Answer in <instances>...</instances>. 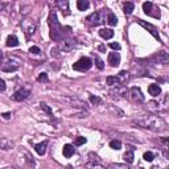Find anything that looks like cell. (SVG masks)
<instances>
[{"instance_id":"6da1fadb","label":"cell","mask_w":169,"mask_h":169,"mask_svg":"<svg viewBox=\"0 0 169 169\" xmlns=\"http://www.w3.org/2000/svg\"><path fill=\"white\" fill-rule=\"evenodd\" d=\"M134 124L140 127V128H146L153 132H162L166 131L168 124L162 120L160 116H155V115H144L140 116L139 119L134 120Z\"/></svg>"},{"instance_id":"7a4b0ae2","label":"cell","mask_w":169,"mask_h":169,"mask_svg":"<svg viewBox=\"0 0 169 169\" xmlns=\"http://www.w3.org/2000/svg\"><path fill=\"white\" fill-rule=\"evenodd\" d=\"M49 28H50V38L53 41H61L65 36V32H64V27L59 24L58 19H57V15L56 12L52 11L49 13Z\"/></svg>"},{"instance_id":"3957f363","label":"cell","mask_w":169,"mask_h":169,"mask_svg":"<svg viewBox=\"0 0 169 169\" xmlns=\"http://www.w3.org/2000/svg\"><path fill=\"white\" fill-rule=\"evenodd\" d=\"M106 11L107 9H102L98 12H94L90 16L86 17V21L90 25H100V24L106 23Z\"/></svg>"},{"instance_id":"277c9868","label":"cell","mask_w":169,"mask_h":169,"mask_svg":"<svg viewBox=\"0 0 169 169\" xmlns=\"http://www.w3.org/2000/svg\"><path fill=\"white\" fill-rule=\"evenodd\" d=\"M21 28L24 31V34H25L27 40H29L33 36V33L36 32V28H37V25H36V23L33 20H24L21 21Z\"/></svg>"},{"instance_id":"5b68a950","label":"cell","mask_w":169,"mask_h":169,"mask_svg":"<svg viewBox=\"0 0 169 169\" xmlns=\"http://www.w3.org/2000/svg\"><path fill=\"white\" fill-rule=\"evenodd\" d=\"M20 68V61L15 57H9L5 64L2 65V70L3 71H7V73H12V71H16L17 69Z\"/></svg>"},{"instance_id":"8992f818","label":"cell","mask_w":169,"mask_h":169,"mask_svg":"<svg viewBox=\"0 0 169 169\" xmlns=\"http://www.w3.org/2000/svg\"><path fill=\"white\" fill-rule=\"evenodd\" d=\"M91 66H93L91 59H90L89 57H82L73 65V69L77 70V71H87Z\"/></svg>"},{"instance_id":"52a82bcc","label":"cell","mask_w":169,"mask_h":169,"mask_svg":"<svg viewBox=\"0 0 169 169\" xmlns=\"http://www.w3.org/2000/svg\"><path fill=\"white\" fill-rule=\"evenodd\" d=\"M89 161L86 164V169H107L103 164H102V161L99 160V157L96 155H94L93 152L89 153Z\"/></svg>"},{"instance_id":"ba28073f","label":"cell","mask_w":169,"mask_h":169,"mask_svg":"<svg viewBox=\"0 0 169 169\" xmlns=\"http://www.w3.org/2000/svg\"><path fill=\"white\" fill-rule=\"evenodd\" d=\"M74 48V40L70 37V36H64V38L59 41V49L64 52H69Z\"/></svg>"},{"instance_id":"9c48e42d","label":"cell","mask_w":169,"mask_h":169,"mask_svg":"<svg viewBox=\"0 0 169 169\" xmlns=\"http://www.w3.org/2000/svg\"><path fill=\"white\" fill-rule=\"evenodd\" d=\"M130 95H131V99L135 102V103H144V95L141 93V90L134 86V87H131L130 90Z\"/></svg>"},{"instance_id":"30bf717a","label":"cell","mask_w":169,"mask_h":169,"mask_svg":"<svg viewBox=\"0 0 169 169\" xmlns=\"http://www.w3.org/2000/svg\"><path fill=\"white\" fill-rule=\"evenodd\" d=\"M31 95V90L29 89H20V90H17V91L12 95V100H16V102H23V100H25L28 96Z\"/></svg>"},{"instance_id":"8fae6325","label":"cell","mask_w":169,"mask_h":169,"mask_svg":"<svg viewBox=\"0 0 169 169\" xmlns=\"http://www.w3.org/2000/svg\"><path fill=\"white\" fill-rule=\"evenodd\" d=\"M110 94L112 96H120V98H124L127 96V89L124 84H118V86H114L110 90Z\"/></svg>"},{"instance_id":"7c38bea8","label":"cell","mask_w":169,"mask_h":169,"mask_svg":"<svg viewBox=\"0 0 169 169\" xmlns=\"http://www.w3.org/2000/svg\"><path fill=\"white\" fill-rule=\"evenodd\" d=\"M64 100L65 102H68V103L71 106V107H78V108H81V110H86V103L84 102H82V100H79V99H77V98H64Z\"/></svg>"},{"instance_id":"4fadbf2b","label":"cell","mask_w":169,"mask_h":169,"mask_svg":"<svg viewBox=\"0 0 169 169\" xmlns=\"http://www.w3.org/2000/svg\"><path fill=\"white\" fill-rule=\"evenodd\" d=\"M15 146H16L15 141L11 140L8 137H3L2 140H0V149H3V151H11L15 148Z\"/></svg>"},{"instance_id":"5bb4252c","label":"cell","mask_w":169,"mask_h":169,"mask_svg":"<svg viewBox=\"0 0 169 169\" xmlns=\"http://www.w3.org/2000/svg\"><path fill=\"white\" fill-rule=\"evenodd\" d=\"M107 59H108V64H110L112 68H116V66L120 64V54L116 53V52L110 53V54H108V57H107Z\"/></svg>"},{"instance_id":"9a60e30c","label":"cell","mask_w":169,"mask_h":169,"mask_svg":"<svg viewBox=\"0 0 169 169\" xmlns=\"http://www.w3.org/2000/svg\"><path fill=\"white\" fill-rule=\"evenodd\" d=\"M153 61H156V64H168L169 62V56L166 52H160L152 58Z\"/></svg>"},{"instance_id":"2e32d148","label":"cell","mask_w":169,"mask_h":169,"mask_svg":"<svg viewBox=\"0 0 169 169\" xmlns=\"http://www.w3.org/2000/svg\"><path fill=\"white\" fill-rule=\"evenodd\" d=\"M137 23L140 24L141 27H144L146 29H148V31H149L151 33H152V34L155 36V38H157V40L160 41V36H159V33H157V29H156L153 25H151V24H147L146 21H143V20H137Z\"/></svg>"},{"instance_id":"e0dca14e","label":"cell","mask_w":169,"mask_h":169,"mask_svg":"<svg viewBox=\"0 0 169 169\" xmlns=\"http://www.w3.org/2000/svg\"><path fill=\"white\" fill-rule=\"evenodd\" d=\"M57 7L62 11V13L65 16H68L70 13V9H69V2L68 0H58L57 2Z\"/></svg>"},{"instance_id":"ac0fdd59","label":"cell","mask_w":169,"mask_h":169,"mask_svg":"<svg viewBox=\"0 0 169 169\" xmlns=\"http://www.w3.org/2000/svg\"><path fill=\"white\" fill-rule=\"evenodd\" d=\"M148 93L152 96H159L161 94V89H160L159 84L152 83V84H149V86H148Z\"/></svg>"},{"instance_id":"d6986e66","label":"cell","mask_w":169,"mask_h":169,"mask_svg":"<svg viewBox=\"0 0 169 169\" xmlns=\"http://www.w3.org/2000/svg\"><path fill=\"white\" fill-rule=\"evenodd\" d=\"M62 152H64V156L65 157H71V156L74 155V152H75V149H74V147L71 146V144H65L64 146V149H62Z\"/></svg>"},{"instance_id":"ffe728a7","label":"cell","mask_w":169,"mask_h":169,"mask_svg":"<svg viewBox=\"0 0 169 169\" xmlns=\"http://www.w3.org/2000/svg\"><path fill=\"white\" fill-rule=\"evenodd\" d=\"M46 147H48V141H42V143H38V144H36L34 146V149H36V152H37L40 156L42 155H45L46 152Z\"/></svg>"},{"instance_id":"44dd1931","label":"cell","mask_w":169,"mask_h":169,"mask_svg":"<svg viewBox=\"0 0 169 169\" xmlns=\"http://www.w3.org/2000/svg\"><path fill=\"white\" fill-rule=\"evenodd\" d=\"M99 36L102 38H105V40H110L114 37V31L112 29H100L99 31Z\"/></svg>"},{"instance_id":"7402d4cb","label":"cell","mask_w":169,"mask_h":169,"mask_svg":"<svg viewBox=\"0 0 169 169\" xmlns=\"http://www.w3.org/2000/svg\"><path fill=\"white\" fill-rule=\"evenodd\" d=\"M17 45H19V38H17L15 34L8 36V38H7V46L13 48V46H17Z\"/></svg>"},{"instance_id":"603a6c76","label":"cell","mask_w":169,"mask_h":169,"mask_svg":"<svg viewBox=\"0 0 169 169\" xmlns=\"http://www.w3.org/2000/svg\"><path fill=\"white\" fill-rule=\"evenodd\" d=\"M106 82H107L108 86H111V87L118 86V84H122V83H120V81H119V78H118V77H107Z\"/></svg>"},{"instance_id":"cb8c5ba5","label":"cell","mask_w":169,"mask_h":169,"mask_svg":"<svg viewBox=\"0 0 169 169\" xmlns=\"http://www.w3.org/2000/svg\"><path fill=\"white\" fill-rule=\"evenodd\" d=\"M143 9H144V12H146L147 15L153 16V12H152V9H153V3H151V2H146V3L143 4Z\"/></svg>"},{"instance_id":"d4e9b609","label":"cell","mask_w":169,"mask_h":169,"mask_svg":"<svg viewBox=\"0 0 169 169\" xmlns=\"http://www.w3.org/2000/svg\"><path fill=\"white\" fill-rule=\"evenodd\" d=\"M77 7L79 11H86L89 7H90V3L87 0H78L77 2Z\"/></svg>"},{"instance_id":"484cf974","label":"cell","mask_w":169,"mask_h":169,"mask_svg":"<svg viewBox=\"0 0 169 169\" xmlns=\"http://www.w3.org/2000/svg\"><path fill=\"white\" fill-rule=\"evenodd\" d=\"M123 159L125 160V162H128V164H132V162H134V159H135L134 152H132V151H127V152L123 155Z\"/></svg>"},{"instance_id":"4316f807","label":"cell","mask_w":169,"mask_h":169,"mask_svg":"<svg viewBox=\"0 0 169 169\" xmlns=\"http://www.w3.org/2000/svg\"><path fill=\"white\" fill-rule=\"evenodd\" d=\"M108 24H110L111 27H115L116 24H118V17L114 15V13H108V16H107V20H106Z\"/></svg>"},{"instance_id":"83f0119b","label":"cell","mask_w":169,"mask_h":169,"mask_svg":"<svg viewBox=\"0 0 169 169\" xmlns=\"http://www.w3.org/2000/svg\"><path fill=\"white\" fill-rule=\"evenodd\" d=\"M107 169H134V168L128 166L127 164H110Z\"/></svg>"},{"instance_id":"f1b7e54d","label":"cell","mask_w":169,"mask_h":169,"mask_svg":"<svg viewBox=\"0 0 169 169\" xmlns=\"http://www.w3.org/2000/svg\"><path fill=\"white\" fill-rule=\"evenodd\" d=\"M118 78H119V81H120V83H124L127 79H128L130 78V73L128 71H120V73L118 74Z\"/></svg>"},{"instance_id":"f546056e","label":"cell","mask_w":169,"mask_h":169,"mask_svg":"<svg viewBox=\"0 0 169 169\" xmlns=\"http://www.w3.org/2000/svg\"><path fill=\"white\" fill-rule=\"evenodd\" d=\"M160 106H161V105L157 103V102H149L147 107L149 108V110H152V111H159V110H161Z\"/></svg>"},{"instance_id":"4dcf8cb0","label":"cell","mask_w":169,"mask_h":169,"mask_svg":"<svg viewBox=\"0 0 169 169\" xmlns=\"http://www.w3.org/2000/svg\"><path fill=\"white\" fill-rule=\"evenodd\" d=\"M124 12L125 13H131L132 11H134V8H135V5H134V3H131V2H127V3H124Z\"/></svg>"},{"instance_id":"1f68e13d","label":"cell","mask_w":169,"mask_h":169,"mask_svg":"<svg viewBox=\"0 0 169 169\" xmlns=\"http://www.w3.org/2000/svg\"><path fill=\"white\" fill-rule=\"evenodd\" d=\"M110 147L112 149H115V151H119V149H122V143H120L119 140H111L110 141Z\"/></svg>"},{"instance_id":"d6a6232c","label":"cell","mask_w":169,"mask_h":169,"mask_svg":"<svg viewBox=\"0 0 169 169\" xmlns=\"http://www.w3.org/2000/svg\"><path fill=\"white\" fill-rule=\"evenodd\" d=\"M143 159L146 160V161H148V162H151V161H153L155 155H153L152 152H146V153L143 155Z\"/></svg>"},{"instance_id":"836d02e7","label":"cell","mask_w":169,"mask_h":169,"mask_svg":"<svg viewBox=\"0 0 169 169\" xmlns=\"http://www.w3.org/2000/svg\"><path fill=\"white\" fill-rule=\"evenodd\" d=\"M95 65H96V68L100 69V70L105 68V64H103V61H102V59H100L98 56H95Z\"/></svg>"},{"instance_id":"e575fe53","label":"cell","mask_w":169,"mask_h":169,"mask_svg":"<svg viewBox=\"0 0 169 169\" xmlns=\"http://www.w3.org/2000/svg\"><path fill=\"white\" fill-rule=\"evenodd\" d=\"M90 102H91L93 105H100V103H102V99L98 98V96L91 95V96H90Z\"/></svg>"},{"instance_id":"d590c367","label":"cell","mask_w":169,"mask_h":169,"mask_svg":"<svg viewBox=\"0 0 169 169\" xmlns=\"http://www.w3.org/2000/svg\"><path fill=\"white\" fill-rule=\"evenodd\" d=\"M37 81H38V82H48L49 79H48V75H46L45 73H41V74L38 75V78H37Z\"/></svg>"},{"instance_id":"8d00e7d4","label":"cell","mask_w":169,"mask_h":169,"mask_svg":"<svg viewBox=\"0 0 169 169\" xmlns=\"http://www.w3.org/2000/svg\"><path fill=\"white\" fill-rule=\"evenodd\" d=\"M84 143H86V139H84V137H77L75 139V146H82V144H84Z\"/></svg>"},{"instance_id":"74e56055","label":"cell","mask_w":169,"mask_h":169,"mask_svg":"<svg viewBox=\"0 0 169 169\" xmlns=\"http://www.w3.org/2000/svg\"><path fill=\"white\" fill-rule=\"evenodd\" d=\"M41 108H42V110H45L48 114H49V115L52 116V110H50V108H49V106H48L46 103H41Z\"/></svg>"},{"instance_id":"f35d334b","label":"cell","mask_w":169,"mask_h":169,"mask_svg":"<svg viewBox=\"0 0 169 169\" xmlns=\"http://www.w3.org/2000/svg\"><path fill=\"white\" fill-rule=\"evenodd\" d=\"M29 52L33 53V54H38V53H41V50H40V48H38V46H31Z\"/></svg>"},{"instance_id":"ab89813d","label":"cell","mask_w":169,"mask_h":169,"mask_svg":"<svg viewBox=\"0 0 169 169\" xmlns=\"http://www.w3.org/2000/svg\"><path fill=\"white\" fill-rule=\"evenodd\" d=\"M5 89H7V86H5V82H4V79H2L0 78V91H5Z\"/></svg>"},{"instance_id":"60d3db41","label":"cell","mask_w":169,"mask_h":169,"mask_svg":"<svg viewBox=\"0 0 169 169\" xmlns=\"http://www.w3.org/2000/svg\"><path fill=\"white\" fill-rule=\"evenodd\" d=\"M110 48H112V49H115V50H119V49H120V45L118 44V42H111Z\"/></svg>"},{"instance_id":"b9f144b4","label":"cell","mask_w":169,"mask_h":169,"mask_svg":"<svg viewBox=\"0 0 169 169\" xmlns=\"http://www.w3.org/2000/svg\"><path fill=\"white\" fill-rule=\"evenodd\" d=\"M2 116H3L5 120H8V119H11L12 114H11V112H4V114H2Z\"/></svg>"},{"instance_id":"7bdbcfd3","label":"cell","mask_w":169,"mask_h":169,"mask_svg":"<svg viewBox=\"0 0 169 169\" xmlns=\"http://www.w3.org/2000/svg\"><path fill=\"white\" fill-rule=\"evenodd\" d=\"M5 7H7V4H5V3H3V2H0V11H3Z\"/></svg>"},{"instance_id":"ee69618b","label":"cell","mask_w":169,"mask_h":169,"mask_svg":"<svg viewBox=\"0 0 169 169\" xmlns=\"http://www.w3.org/2000/svg\"><path fill=\"white\" fill-rule=\"evenodd\" d=\"M2 59H3V52L0 50V64H2Z\"/></svg>"},{"instance_id":"f6af8a7d","label":"cell","mask_w":169,"mask_h":169,"mask_svg":"<svg viewBox=\"0 0 169 169\" xmlns=\"http://www.w3.org/2000/svg\"><path fill=\"white\" fill-rule=\"evenodd\" d=\"M66 169H71V166H70V165H68V166H66Z\"/></svg>"}]
</instances>
